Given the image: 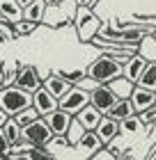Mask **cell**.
<instances>
[{"label": "cell", "instance_id": "cell-1", "mask_svg": "<svg viewBox=\"0 0 156 160\" xmlns=\"http://www.w3.org/2000/svg\"><path fill=\"white\" fill-rule=\"evenodd\" d=\"M32 105V94L21 89V87L16 85H9V87H3L0 89V108L9 114V117H14V114L23 112L25 108Z\"/></svg>", "mask_w": 156, "mask_h": 160}, {"label": "cell", "instance_id": "cell-2", "mask_svg": "<svg viewBox=\"0 0 156 160\" xmlns=\"http://www.w3.org/2000/svg\"><path fill=\"white\" fill-rule=\"evenodd\" d=\"M87 76H90L92 80H96V82H101V85L110 82V80H115V78L122 76V64L115 62V60H110L108 55L96 57L90 67H87Z\"/></svg>", "mask_w": 156, "mask_h": 160}, {"label": "cell", "instance_id": "cell-3", "mask_svg": "<svg viewBox=\"0 0 156 160\" xmlns=\"http://www.w3.org/2000/svg\"><path fill=\"white\" fill-rule=\"evenodd\" d=\"M53 133H51V128H48V123L44 121V117L39 119H35L30 126H25V128H21V142H25V144H30V147H48L51 142H53Z\"/></svg>", "mask_w": 156, "mask_h": 160}, {"label": "cell", "instance_id": "cell-4", "mask_svg": "<svg viewBox=\"0 0 156 160\" xmlns=\"http://www.w3.org/2000/svg\"><path fill=\"white\" fill-rule=\"evenodd\" d=\"M85 105H90V92L80 89V87H76V85H73L71 89L57 101V108L64 110V112H69V114H73V117H76Z\"/></svg>", "mask_w": 156, "mask_h": 160}, {"label": "cell", "instance_id": "cell-5", "mask_svg": "<svg viewBox=\"0 0 156 160\" xmlns=\"http://www.w3.org/2000/svg\"><path fill=\"white\" fill-rule=\"evenodd\" d=\"M101 28V21L90 12V7H80L78 14H76V30H78V37L83 41H92V37L99 32Z\"/></svg>", "mask_w": 156, "mask_h": 160}, {"label": "cell", "instance_id": "cell-6", "mask_svg": "<svg viewBox=\"0 0 156 160\" xmlns=\"http://www.w3.org/2000/svg\"><path fill=\"white\" fill-rule=\"evenodd\" d=\"M14 85L32 94L35 89H39V87H41L39 71H37L32 64H16V80H14Z\"/></svg>", "mask_w": 156, "mask_h": 160}, {"label": "cell", "instance_id": "cell-7", "mask_svg": "<svg viewBox=\"0 0 156 160\" xmlns=\"http://www.w3.org/2000/svg\"><path fill=\"white\" fill-rule=\"evenodd\" d=\"M115 101H117V96H115V92L110 89L108 82H103V85L96 87L94 92H90V105H94L101 114H108L110 108L115 105Z\"/></svg>", "mask_w": 156, "mask_h": 160}, {"label": "cell", "instance_id": "cell-8", "mask_svg": "<svg viewBox=\"0 0 156 160\" xmlns=\"http://www.w3.org/2000/svg\"><path fill=\"white\" fill-rule=\"evenodd\" d=\"M44 121L48 123L51 133H53L55 137H67V130H69L71 121H73V114H69V112H64V110L57 108V110L48 112L46 117H44Z\"/></svg>", "mask_w": 156, "mask_h": 160}, {"label": "cell", "instance_id": "cell-9", "mask_svg": "<svg viewBox=\"0 0 156 160\" xmlns=\"http://www.w3.org/2000/svg\"><path fill=\"white\" fill-rule=\"evenodd\" d=\"M32 108L37 112H39V117H46L48 112H53V110H57V98L51 94L46 87H39V89H35L32 92Z\"/></svg>", "mask_w": 156, "mask_h": 160}, {"label": "cell", "instance_id": "cell-10", "mask_svg": "<svg viewBox=\"0 0 156 160\" xmlns=\"http://www.w3.org/2000/svg\"><path fill=\"white\" fill-rule=\"evenodd\" d=\"M129 101L133 103V110H136V114H140L143 110H147V108H152V105H154V101H156V92L145 89V87H140V85H133V92H131Z\"/></svg>", "mask_w": 156, "mask_h": 160}, {"label": "cell", "instance_id": "cell-11", "mask_svg": "<svg viewBox=\"0 0 156 160\" xmlns=\"http://www.w3.org/2000/svg\"><path fill=\"white\" fill-rule=\"evenodd\" d=\"M94 133L99 135V140H101L103 144H108V142H113L115 137L120 135V121H117V119H113L110 114H103Z\"/></svg>", "mask_w": 156, "mask_h": 160}, {"label": "cell", "instance_id": "cell-12", "mask_svg": "<svg viewBox=\"0 0 156 160\" xmlns=\"http://www.w3.org/2000/svg\"><path fill=\"white\" fill-rule=\"evenodd\" d=\"M145 67H147V60H145V57H140V55L136 53V55H131L129 60L122 64V76L136 85V82H138V78L143 76Z\"/></svg>", "mask_w": 156, "mask_h": 160}, {"label": "cell", "instance_id": "cell-13", "mask_svg": "<svg viewBox=\"0 0 156 160\" xmlns=\"http://www.w3.org/2000/svg\"><path fill=\"white\" fill-rule=\"evenodd\" d=\"M41 85L46 87V89H48L51 94H53V96H55L57 101H60V98L64 96V94H67V92H69L71 87H73V85L69 82V80H64L60 73H51V76H48L46 80H44Z\"/></svg>", "mask_w": 156, "mask_h": 160}, {"label": "cell", "instance_id": "cell-14", "mask_svg": "<svg viewBox=\"0 0 156 160\" xmlns=\"http://www.w3.org/2000/svg\"><path fill=\"white\" fill-rule=\"evenodd\" d=\"M0 16L5 23H16L23 18V7L16 0H0Z\"/></svg>", "mask_w": 156, "mask_h": 160}, {"label": "cell", "instance_id": "cell-15", "mask_svg": "<svg viewBox=\"0 0 156 160\" xmlns=\"http://www.w3.org/2000/svg\"><path fill=\"white\" fill-rule=\"evenodd\" d=\"M101 117L103 114L96 110L94 105H85L83 110H80L78 114H76V119L83 123V128L85 130H96V126H99V121H101Z\"/></svg>", "mask_w": 156, "mask_h": 160}, {"label": "cell", "instance_id": "cell-16", "mask_svg": "<svg viewBox=\"0 0 156 160\" xmlns=\"http://www.w3.org/2000/svg\"><path fill=\"white\" fill-rule=\"evenodd\" d=\"M46 12H48V5L44 0H35V2H30L23 9V18L30 21V23H41L46 18Z\"/></svg>", "mask_w": 156, "mask_h": 160}, {"label": "cell", "instance_id": "cell-17", "mask_svg": "<svg viewBox=\"0 0 156 160\" xmlns=\"http://www.w3.org/2000/svg\"><path fill=\"white\" fill-rule=\"evenodd\" d=\"M138 55L145 57L147 62H156V37L154 34H145L138 41Z\"/></svg>", "mask_w": 156, "mask_h": 160}, {"label": "cell", "instance_id": "cell-18", "mask_svg": "<svg viewBox=\"0 0 156 160\" xmlns=\"http://www.w3.org/2000/svg\"><path fill=\"white\" fill-rule=\"evenodd\" d=\"M110 117L113 119H117V121H122V119H126V117H131V114H136V110H133V103L129 98H117L115 101V105L110 108Z\"/></svg>", "mask_w": 156, "mask_h": 160}, {"label": "cell", "instance_id": "cell-19", "mask_svg": "<svg viewBox=\"0 0 156 160\" xmlns=\"http://www.w3.org/2000/svg\"><path fill=\"white\" fill-rule=\"evenodd\" d=\"M103 147V142L99 140V135L94 133V130H85V135L78 140L76 144V149H85V151H90V153H94V151H99Z\"/></svg>", "mask_w": 156, "mask_h": 160}, {"label": "cell", "instance_id": "cell-20", "mask_svg": "<svg viewBox=\"0 0 156 160\" xmlns=\"http://www.w3.org/2000/svg\"><path fill=\"white\" fill-rule=\"evenodd\" d=\"M110 89L115 92V96L117 98H129L131 96V92H133V82L131 80H126L124 76H120V78H115V80H110Z\"/></svg>", "mask_w": 156, "mask_h": 160}, {"label": "cell", "instance_id": "cell-21", "mask_svg": "<svg viewBox=\"0 0 156 160\" xmlns=\"http://www.w3.org/2000/svg\"><path fill=\"white\" fill-rule=\"evenodd\" d=\"M140 87H145V89H152L156 92V62H147V67L143 71V76L138 78V82Z\"/></svg>", "mask_w": 156, "mask_h": 160}, {"label": "cell", "instance_id": "cell-22", "mask_svg": "<svg viewBox=\"0 0 156 160\" xmlns=\"http://www.w3.org/2000/svg\"><path fill=\"white\" fill-rule=\"evenodd\" d=\"M143 126H145V123L140 121L138 114H131V117H126V119L120 121V133H124V135H138L140 130H143Z\"/></svg>", "mask_w": 156, "mask_h": 160}, {"label": "cell", "instance_id": "cell-23", "mask_svg": "<svg viewBox=\"0 0 156 160\" xmlns=\"http://www.w3.org/2000/svg\"><path fill=\"white\" fill-rule=\"evenodd\" d=\"M3 133H5L7 142H9L12 147H14V144H19V142H21V126H19V123L14 121L12 117H9V121H7L5 126H3Z\"/></svg>", "mask_w": 156, "mask_h": 160}, {"label": "cell", "instance_id": "cell-24", "mask_svg": "<svg viewBox=\"0 0 156 160\" xmlns=\"http://www.w3.org/2000/svg\"><path fill=\"white\" fill-rule=\"evenodd\" d=\"M85 135V128H83V123H80L76 117H73V121H71V126H69V130H67V142H69V147H76L78 144V140Z\"/></svg>", "mask_w": 156, "mask_h": 160}, {"label": "cell", "instance_id": "cell-25", "mask_svg": "<svg viewBox=\"0 0 156 160\" xmlns=\"http://www.w3.org/2000/svg\"><path fill=\"white\" fill-rule=\"evenodd\" d=\"M14 121H16L19 123V126L21 128H25V126H30V123L35 121V119H39V112H37L35 110V108L30 105V108H25V110L23 112H19V114H14V117H12Z\"/></svg>", "mask_w": 156, "mask_h": 160}, {"label": "cell", "instance_id": "cell-26", "mask_svg": "<svg viewBox=\"0 0 156 160\" xmlns=\"http://www.w3.org/2000/svg\"><path fill=\"white\" fill-rule=\"evenodd\" d=\"M25 160H57L53 153H51V151H48V147H30V149H28L25 151V156H23Z\"/></svg>", "mask_w": 156, "mask_h": 160}, {"label": "cell", "instance_id": "cell-27", "mask_svg": "<svg viewBox=\"0 0 156 160\" xmlns=\"http://www.w3.org/2000/svg\"><path fill=\"white\" fill-rule=\"evenodd\" d=\"M35 25L37 23H30V21L21 18L16 21V23H12V30H14V37H28V34L35 32Z\"/></svg>", "mask_w": 156, "mask_h": 160}, {"label": "cell", "instance_id": "cell-28", "mask_svg": "<svg viewBox=\"0 0 156 160\" xmlns=\"http://www.w3.org/2000/svg\"><path fill=\"white\" fill-rule=\"evenodd\" d=\"M64 80H69L71 85H76V82H80L85 76H87V71H80V69H76V71H57Z\"/></svg>", "mask_w": 156, "mask_h": 160}, {"label": "cell", "instance_id": "cell-29", "mask_svg": "<svg viewBox=\"0 0 156 160\" xmlns=\"http://www.w3.org/2000/svg\"><path fill=\"white\" fill-rule=\"evenodd\" d=\"M138 117H140V121H143L147 128H152V123L156 121V103H154L152 108H147V110H143Z\"/></svg>", "mask_w": 156, "mask_h": 160}, {"label": "cell", "instance_id": "cell-30", "mask_svg": "<svg viewBox=\"0 0 156 160\" xmlns=\"http://www.w3.org/2000/svg\"><path fill=\"white\" fill-rule=\"evenodd\" d=\"M87 160H117V151H110V149H103L101 147L99 151H94Z\"/></svg>", "mask_w": 156, "mask_h": 160}, {"label": "cell", "instance_id": "cell-31", "mask_svg": "<svg viewBox=\"0 0 156 160\" xmlns=\"http://www.w3.org/2000/svg\"><path fill=\"white\" fill-rule=\"evenodd\" d=\"M101 82H96V80H92L90 76H85L80 82H76V87H80V89H85V92H94L96 87H99Z\"/></svg>", "mask_w": 156, "mask_h": 160}, {"label": "cell", "instance_id": "cell-32", "mask_svg": "<svg viewBox=\"0 0 156 160\" xmlns=\"http://www.w3.org/2000/svg\"><path fill=\"white\" fill-rule=\"evenodd\" d=\"M9 151H12V144L7 142V137H5V133H3V128H0V158L7 156Z\"/></svg>", "mask_w": 156, "mask_h": 160}, {"label": "cell", "instance_id": "cell-33", "mask_svg": "<svg viewBox=\"0 0 156 160\" xmlns=\"http://www.w3.org/2000/svg\"><path fill=\"white\" fill-rule=\"evenodd\" d=\"M73 2H76L78 7H94L99 0H73Z\"/></svg>", "mask_w": 156, "mask_h": 160}, {"label": "cell", "instance_id": "cell-34", "mask_svg": "<svg viewBox=\"0 0 156 160\" xmlns=\"http://www.w3.org/2000/svg\"><path fill=\"white\" fill-rule=\"evenodd\" d=\"M7 121H9V114H7V112L3 110V108H0V128H3Z\"/></svg>", "mask_w": 156, "mask_h": 160}, {"label": "cell", "instance_id": "cell-35", "mask_svg": "<svg viewBox=\"0 0 156 160\" xmlns=\"http://www.w3.org/2000/svg\"><path fill=\"white\" fill-rule=\"evenodd\" d=\"M44 2H46L48 7H60L62 2H67V0H44Z\"/></svg>", "mask_w": 156, "mask_h": 160}, {"label": "cell", "instance_id": "cell-36", "mask_svg": "<svg viewBox=\"0 0 156 160\" xmlns=\"http://www.w3.org/2000/svg\"><path fill=\"white\" fill-rule=\"evenodd\" d=\"M16 2H19V5H21V7H23V9H25V7H28V5H30V2H35V0H16Z\"/></svg>", "mask_w": 156, "mask_h": 160}, {"label": "cell", "instance_id": "cell-37", "mask_svg": "<svg viewBox=\"0 0 156 160\" xmlns=\"http://www.w3.org/2000/svg\"><path fill=\"white\" fill-rule=\"evenodd\" d=\"M154 37H156V30H154Z\"/></svg>", "mask_w": 156, "mask_h": 160}, {"label": "cell", "instance_id": "cell-38", "mask_svg": "<svg viewBox=\"0 0 156 160\" xmlns=\"http://www.w3.org/2000/svg\"><path fill=\"white\" fill-rule=\"evenodd\" d=\"M154 103H156V101H154Z\"/></svg>", "mask_w": 156, "mask_h": 160}]
</instances>
